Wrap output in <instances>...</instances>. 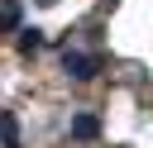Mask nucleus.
Masks as SVG:
<instances>
[{
    "instance_id": "f257e3e1",
    "label": "nucleus",
    "mask_w": 153,
    "mask_h": 148,
    "mask_svg": "<svg viewBox=\"0 0 153 148\" xmlns=\"http://www.w3.org/2000/svg\"><path fill=\"white\" fill-rule=\"evenodd\" d=\"M62 67H67V76H72V81H91V76L100 72V57H91V53H76V48H67Z\"/></svg>"
},
{
    "instance_id": "f03ea898",
    "label": "nucleus",
    "mask_w": 153,
    "mask_h": 148,
    "mask_svg": "<svg viewBox=\"0 0 153 148\" xmlns=\"http://www.w3.org/2000/svg\"><path fill=\"white\" fill-rule=\"evenodd\" d=\"M96 134H100V119L96 115H76L72 119V138H96Z\"/></svg>"
},
{
    "instance_id": "7ed1b4c3",
    "label": "nucleus",
    "mask_w": 153,
    "mask_h": 148,
    "mask_svg": "<svg viewBox=\"0 0 153 148\" xmlns=\"http://www.w3.org/2000/svg\"><path fill=\"white\" fill-rule=\"evenodd\" d=\"M38 43H43V29H24V33H19V48H24V53H33Z\"/></svg>"
},
{
    "instance_id": "20e7f679",
    "label": "nucleus",
    "mask_w": 153,
    "mask_h": 148,
    "mask_svg": "<svg viewBox=\"0 0 153 148\" xmlns=\"http://www.w3.org/2000/svg\"><path fill=\"white\" fill-rule=\"evenodd\" d=\"M5 148H19V124H14V115H5Z\"/></svg>"
},
{
    "instance_id": "39448f33",
    "label": "nucleus",
    "mask_w": 153,
    "mask_h": 148,
    "mask_svg": "<svg viewBox=\"0 0 153 148\" xmlns=\"http://www.w3.org/2000/svg\"><path fill=\"white\" fill-rule=\"evenodd\" d=\"M5 29H19V0H5Z\"/></svg>"
}]
</instances>
